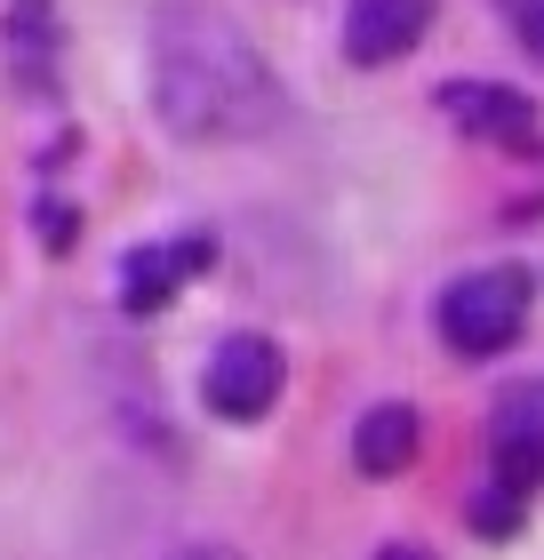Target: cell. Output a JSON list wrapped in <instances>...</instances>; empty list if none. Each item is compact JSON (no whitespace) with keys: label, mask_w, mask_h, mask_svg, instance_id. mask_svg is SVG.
I'll list each match as a JSON object with an SVG mask.
<instances>
[{"label":"cell","mask_w":544,"mask_h":560,"mask_svg":"<svg viewBox=\"0 0 544 560\" xmlns=\"http://www.w3.org/2000/svg\"><path fill=\"white\" fill-rule=\"evenodd\" d=\"M417 448H425V417L408 409V400H377V409L352 424V465L369 480H401L417 465Z\"/></svg>","instance_id":"8"},{"label":"cell","mask_w":544,"mask_h":560,"mask_svg":"<svg viewBox=\"0 0 544 560\" xmlns=\"http://www.w3.org/2000/svg\"><path fill=\"white\" fill-rule=\"evenodd\" d=\"M217 265V233H185V241H161V248H137L120 265V304L128 313H161V304L185 289L193 272Z\"/></svg>","instance_id":"7"},{"label":"cell","mask_w":544,"mask_h":560,"mask_svg":"<svg viewBox=\"0 0 544 560\" xmlns=\"http://www.w3.org/2000/svg\"><path fill=\"white\" fill-rule=\"evenodd\" d=\"M169 560H241V552H232V545H176Z\"/></svg>","instance_id":"10"},{"label":"cell","mask_w":544,"mask_h":560,"mask_svg":"<svg viewBox=\"0 0 544 560\" xmlns=\"http://www.w3.org/2000/svg\"><path fill=\"white\" fill-rule=\"evenodd\" d=\"M505 16H512V33H521V48L544 65V0H505Z\"/></svg>","instance_id":"9"},{"label":"cell","mask_w":544,"mask_h":560,"mask_svg":"<svg viewBox=\"0 0 544 560\" xmlns=\"http://www.w3.org/2000/svg\"><path fill=\"white\" fill-rule=\"evenodd\" d=\"M432 16H440V0H352L345 9V57L352 65H401L408 48H417L432 33Z\"/></svg>","instance_id":"5"},{"label":"cell","mask_w":544,"mask_h":560,"mask_svg":"<svg viewBox=\"0 0 544 560\" xmlns=\"http://www.w3.org/2000/svg\"><path fill=\"white\" fill-rule=\"evenodd\" d=\"M488 456H497L505 489H521V497L544 489V376L497 393V409H488Z\"/></svg>","instance_id":"4"},{"label":"cell","mask_w":544,"mask_h":560,"mask_svg":"<svg viewBox=\"0 0 544 560\" xmlns=\"http://www.w3.org/2000/svg\"><path fill=\"white\" fill-rule=\"evenodd\" d=\"M440 113H449L464 137H481V144H505V152H529L536 144L529 96L505 89V81H449V89H440Z\"/></svg>","instance_id":"6"},{"label":"cell","mask_w":544,"mask_h":560,"mask_svg":"<svg viewBox=\"0 0 544 560\" xmlns=\"http://www.w3.org/2000/svg\"><path fill=\"white\" fill-rule=\"evenodd\" d=\"M432 328L456 361H497V352L521 345L529 328V272L521 265H488V272H464L440 289L432 304Z\"/></svg>","instance_id":"2"},{"label":"cell","mask_w":544,"mask_h":560,"mask_svg":"<svg viewBox=\"0 0 544 560\" xmlns=\"http://www.w3.org/2000/svg\"><path fill=\"white\" fill-rule=\"evenodd\" d=\"M152 113L185 144H248L280 120V81L241 16L209 0H161L152 9Z\"/></svg>","instance_id":"1"},{"label":"cell","mask_w":544,"mask_h":560,"mask_svg":"<svg viewBox=\"0 0 544 560\" xmlns=\"http://www.w3.org/2000/svg\"><path fill=\"white\" fill-rule=\"evenodd\" d=\"M280 385H289V361H280V345L256 337V328L224 337L209 352V369H200V400H209L224 424H256L280 400Z\"/></svg>","instance_id":"3"},{"label":"cell","mask_w":544,"mask_h":560,"mask_svg":"<svg viewBox=\"0 0 544 560\" xmlns=\"http://www.w3.org/2000/svg\"><path fill=\"white\" fill-rule=\"evenodd\" d=\"M377 560H432V552H425V545H384Z\"/></svg>","instance_id":"11"}]
</instances>
